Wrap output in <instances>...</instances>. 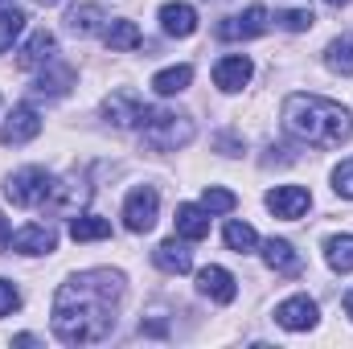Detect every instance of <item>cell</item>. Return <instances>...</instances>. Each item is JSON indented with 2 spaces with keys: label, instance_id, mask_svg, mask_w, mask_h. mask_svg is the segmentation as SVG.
I'll list each match as a JSON object with an SVG mask.
<instances>
[{
  "label": "cell",
  "instance_id": "cell-20",
  "mask_svg": "<svg viewBox=\"0 0 353 349\" xmlns=\"http://www.w3.org/2000/svg\"><path fill=\"white\" fill-rule=\"evenodd\" d=\"M103 46L111 50V54H123V50H136L140 46V29H136V21H111V25H103Z\"/></svg>",
  "mask_w": 353,
  "mask_h": 349
},
{
  "label": "cell",
  "instance_id": "cell-17",
  "mask_svg": "<svg viewBox=\"0 0 353 349\" xmlns=\"http://www.w3.org/2000/svg\"><path fill=\"white\" fill-rule=\"evenodd\" d=\"M176 235L189 243H201L210 235V210L205 206H176Z\"/></svg>",
  "mask_w": 353,
  "mask_h": 349
},
{
  "label": "cell",
  "instance_id": "cell-13",
  "mask_svg": "<svg viewBox=\"0 0 353 349\" xmlns=\"http://www.w3.org/2000/svg\"><path fill=\"white\" fill-rule=\"evenodd\" d=\"M251 74H255V66H251V58H243V54H230V58H222V62L214 66V83H218V90H226V94L243 90L251 83Z\"/></svg>",
  "mask_w": 353,
  "mask_h": 349
},
{
  "label": "cell",
  "instance_id": "cell-7",
  "mask_svg": "<svg viewBox=\"0 0 353 349\" xmlns=\"http://www.w3.org/2000/svg\"><path fill=\"white\" fill-rule=\"evenodd\" d=\"M271 29V12H267L263 4H251V8H243L239 17H226L222 25H218V37L222 41H247V37H259Z\"/></svg>",
  "mask_w": 353,
  "mask_h": 349
},
{
  "label": "cell",
  "instance_id": "cell-18",
  "mask_svg": "<svg viewBox=\"0 0 353 349\" xmlns=\"http://www.w3.org/2000/svg\"><path fill=\"white\" fill-rule=\"evenodd\" d=\"M263 259L275 275H300V255L292 251V243L283 239H267L263 243Z\"/></svg>",
  "mask_w": 353,
  "mask_h": 349
},
{
  "label": "cell",
  "instance_id": "cell-33",
  "mask_svg": "<svg viewBox=\"0 0 353 349\" xmlns=\"http://www.w3.org/2000/svg\"><path fill=\"white\" fill-rule=\"evenodd\" d=\"M8 243H12V230H8V222H4V214H0V251H8Z\"/></svg>",
  "mask_w": 353,
  "mask_h": 349
},
{
  "label": "cell",
  "instance_id": "cell-8",
  "mask_svg": "<svg viewBox=\"0 0 353 349\" xmlns=\"http://www.w3.org/2000/svg\"><path fill=\"white\" fill-rule=\"evenodd\" d=\"M312 206V193L304 189V185H275L271 193H267V210L275 214V218H300L304 210Z\"/></svg>",
  "mask_w": 353,
  "mask_h": 349
},
{
  "label": "cell",
  "instance_id": "cell-15",
  "mask_svg": "<svg viewBox=\"0 0 353 349\" xmlns=\"http://www.w3.org/2000/svg\"><path fill=\"white\" fill-rule=\"evenodd\" d=\"M83 201H87V189H79L74 181H50V193H46L41 206L50 214H74Z\"/></svg>",
  "mask_w": 353,
  "mask_h": 349
},
{
  "label": "cell",
  "instance_id": "cell-1",
  "mask_svg": "<svg viewBox=\"0 0 353 349\" xmlns=\"http://www.w3.org/2000/svg\"><path fill=\"white\" fill-rule=\"evenodd\" d=\"M123 300V275L94 267L83 275H70L54 296V333L66 346H94L111 337L115 312Z\"/></svg>",
  "mask_w": 353,
  "mask_h": 349
},
{
  "label": "cell",
  "instance_id": "cell-28",
  "mask_svg": "<svg viewBox=\"0 0 353 349\" xmlns=\"http://www.w3.org/2000/svg\"><path fill=\"white\" fill-rule=\"evenodd\" d=\"M25 33V12H17V8H4L0 12V54L4 50H12V41Z\"/></svg>",
  "mask_w": 353,
  "mask_h": 349
},
{
  "label": "cell",
  "instance_id": "cell-37",
  "mask_svg": "<svg viewBox=\"0 0 353 349\" xmlns=\"http://www.w3.org/2000/svg\"><path fill=\"white\" fill-rule=\"evenodd\" d=\"M0 4H4V0H0Z\"/></svg>",
  "mask_w": 353,
  "mask_h": 349
},
{
  "label": "cell",
  "instance_id": "cell-34",
  "mask_svg": "<svg viewBox=\"0 0 353 349\" xmlns=\"http://www.w3.org/2000/svg\"><path fill=\"white\" fill-rule=\"evenodd\" d=\"M345 312H350V321H353V288L345 292Z\"/></svg>",
  "mask_w": 353,
  "mask_h": 349
},
{
  "label": "cell",
  "instance_id": "cell-12",
  "mask_svg": "<svg viewBox=\"0 0 353 349\" xmlns=\"http://www.w3.org/2000/svg\"><path fill=\"white\" fill-rule=\"evenodd\" d=\"M275 321H279L283 329H292V333H304V329L316 325V300L292 296V300H283V304L275 308Z\"/></svg>",
  "mask_w": 353,
  "mask_h": 349
},
{
  "label": "cell",
  "instance_id": "cell-10",
  "mask_svg": "<svg viewBox=\"0 0 353 349\" xmlns=\"http://www.w3.org/2000/svg\"><path fill=\"white\" fill-rule=\"evenodd\" d=\"M8 247L21 251V255H50V251L58 247V235H54L50 226H41V222H29V226H21V230L12 235Z\"/></svg>",
  "mask_w": 353,
  "mask_h": 349
},
{
  "label": "cell",
  "instance_id": "cell-6",
  "mask_svg": "<svg viewBox=\"0 0 353 349\" xmlns=\"http://www.w3.org/2000/svg\"><path fill=\"white\" fill-rule=\"evenodd\" d=\"M148 111H152V107H148L136 90H115V94L103 99V115H107L115 128H144Z\"/></svg>",
  "mask_w": 353,
  "mask_h": 349
},
{
  "label": "cell",
  "instance_id": "cell-31",
  "mask_svg": "<svg viewBox=\"0 0 353 349\" xmlns=\"http://www.w3.org/2000/svg\"><path fill=\"white\" fill-rule=\"evenodd\" d=\"M333 189L353 201V161H341V165L333 169Z\"/></svg>",
  "mask_w": 353,
  "mask_h": 349
},
{
  "label": "cell",
  "instance_id": "cell-25",
  "mask_svg": "<svg viewBox=\"0 0 353 349\" xmlns=\"http://www.w3.org/2000/svg\"><path fill=\"white\" fill-rule=\"evenodd\" d=\"M325 255L333 271H353V235H333L325 243Z\"/></svg>",
  "mask_w": 353,
  "mask_h": 349
},
{
  "label": "cell",
  "instance_id": "cell-2",
  "mask_svg": "<svg viewBox=\"0 0 353 349\" xmlns=\"http://www.w3.org/2000/svg\"><path fill=\"white\" fill-rule=\"evenodd\" d=\"M283 128L300 144H312V148H341L353 136L350 111L321 94H292L283 103Z\"/></svg>",
  "mask_w": 353,
  "mask_h": 349
},
{
  "label": "cell",
  "instance_id": "cell-19",
  "mask_svg": "<svg viewBox=\"0 0 353 349\" xmlns=\"http://www.w3.org/2000/svg\"><path fill=\"white\" fill-rule=\"evenodd\" d=\"M152 259H157V267H161V271H169V275H185V271L193 267V255H189V247H185V243H176V239L161 243V247L152 251Z\"/></svg>",
  "mask_w": 353,
  "mask_h": 349
},
{
  "label": "cell",
  "instance_id": "cell-36",
  "mask_svg": "<svg viewBox=\"0 0 353 349\" xmlns=\"http://www.w3.org/2000/svg\"><path fill=\"white\" fill-rule=\"evenodd\" d=\"M41 4H58V0H41Z\"/></svg>",
  "mask_w": 353,
  "mask_h": 349
},
{
  "label": "cell",
  "instance_id": "cell-26",
  "mask_svg": "<svg viewBox=\"0 0 353 349\" xmlns=\"http://www.w3.org/2000/svg\"><path fill=\"white\" fill-rule=\"evenodd\" d=\"M70 83H74V70H70V66H54L50 74L41 70V79H37V87L33 90H37V94H66Z\"/></svg>",
  "mask_w": 353,
  "mask_h": 349
},
{
  "label": "cell",
  "instance_id": "cell-16",
  "mask_svg": "<svg viewBox=\"0 0 353 349\" xmlns=\"http://www.w3.org/2000/svg\"><path fill=\"white\" fill-rule=\"evenodd\" d=\"M161 29H165L169 37H189V33L197 29V8H193V4H181V0L165 4V8H161Z\"/></svg>",
  "mask_w": 353,
  "mask_h": 349
},
{
  "label": "cell",
  "instance_id": "cell-35",
  "mask_svg": "<svg viewBox=\"0 0 353 349\" xmlns=\"http://www.w3.org/2000/svg\"><path fill=\"white\" fill-rule=\"evenodd\" d=\"M325 4H333V8H341V4H350V0H325Z\"/></svg>",
  "mask_w": 353,
  "mask_h": 349
},
{
  "label": "cell",
  "instance_id": "cell-3",
  "mask_svg": "<svg viewBox=\"0 0 353 349\" xmlns=\"http://www.w3.org/2000/svg\"><path fill=\"white\" fill-rule=\"evenodd\" d=\"M144 144L157 148V152H176L193 140V119L181 115V111H148L144 119Z\"/></svg>",
  "mask_w": 353,
  "mask_h": 349
},
{
  "label": "cell",
  "instance_id": "cell-22",
  "mask_svg": "<svg viewBox=\"0 0 353 349\" xmlns=\"http://www.w3.org/2000/svg\"><path fill=\"white\" fill-rule=\"evenodd\" d=\"M70 239H74V243H99V239H111V222L99 218V214H79V218H70Z\"/></svg>",
  "mask_w": 353,
  "mask_h": 349
},
{
  "label": "cell",
  "instance_id": "cell-27",
  "mask_svg": "<svg viewBox=\"0 0 353 349\" xmlns=\"http://www.w3.org/2000/svg\"><path fill=\"white\" fill-rule=\"evenodd\" d=\"M255 243H259V235H255V226H247V222H226V247L230 251H255Z\"/></svg>",
  "mask_w": 353,
  "mask_h": 349
},
{
  "label": "cell",
  "instance_id": "cell-11",
  "mask_svg": "<svg viewBox=\"0 0 353 349\" xmlns=\"http://www.w3.org/2000/svg\"><path fill=\"white\" fill-rule=\"evenodd\" d=\"M197 292L210 296L214 304H230V300L239 296L234 275H230L226 267H201V271H197Z\"/></svg>",
  "mask_w": 353,
  "mask_h": 349
},
{
  "label": "cell",
  "instance_id": "cell-4",
  "mask_svg": "<svg viewBox=\"0 0 353 349\" xmlns=\"http://www.w3.org/2000/svg\"><path fill=\"white\" fill-rule=\"evenodd\" d=\"M157 214H161L157 189H152V185H136V189L128 193V201H123V226H128L132 235H148V230L157 226Z\"/></svg>",
  "mask_w": 353,
  "mask_h": 349
},
{
  "label": "cell",
  "instance_id": "cell-23",
  "mask_svg": "<svg viewBox=\"0 0 353 349\" xmlns=\"http://www.w3.org/2000/svg\"><path fill=\"white\" fill-rule=\"evenodd\" d=\"M325 66H329L333 74H353V33L337 37V41H329V50H325Z\"/></svg>",
  "mask_w": 353,
  "mask_h": 349
},
{
  "label": "cell",
  "instance_id": "cell-5",
  "mask_svg": "<svg viewBox=\"0 0 353 349\" xmlns=\"http://www.w3.org/2000/svg\"><path fill=\"white\" fill-rule=\"evenodd\" d=\"M46 193H50V173L37 169V165L17 169V173L8 177V185H4V197H8L12 206H41Z\"/></svg>",
  "mask_w": 353,
  "mask_h": 349
},
{
  "label": "cell",
  "instance_id": "cell-32",
  "mask_svg": "<svg viewBox=\"0 0 353 349\" xmlns=\"http://www.w3.org/2000/svg\"><path fill=\"white\" fill-rule=\"evenodd\" d=\"M21 308V292L8 283V279H0V317H8V312H17Z\"/></svg>",
  "mask_w": 353,
  "mask_h": 349
},
{
  "label": "cell",
  "instance_id": "cell-24",
  "mask_svg": "<svg viewBox=\"0 0 353 349\" xmlns=\"http://www.w3.org/2000/svg\"><path fill=\"white\" fill-rule=\"evenodd\" d=\"M189 83H193V66H169L152 79V90L157 94H181Z\"/></svg>",
  "mask_w": 353,
  "mask_h": 349
},
{
  "label": "cell",
  "instance_id": "cell-30",
  "mask_svg": "<svg viewBox=\"0 0 353 349\" xmlns=\"http://www.w3.org/2000/svg\"><path fill=\"white\" fill-rule=\"evenodd\" d=\"M312 8H292V12H279V25L288 29V33H304V29H312Z\"/></svg>",
  "mask_w": 353,
  "mask_h": 349
},
{
  "label": "cell",
  "instance_id": "cell-21",
  "mask_svg": "<svg viewBox=\"0 0 353 349\" xmlns=\"http://www.w3.org/2000/svg\"><path fill=\"white\" fill-rule=\"evenodd\" d=\"M103 21H107V12H103L99 4H74V8L66 12V29H70L74 37H87L94 29H103Z\"/></svg>",
  "mask_w": 353,
  "mask_h": 349
},
{
  "label": "cell",
  "instance_id": "cell-9",
  "mask_svg": "<svg viewBox=\"0 0 353 349\" xmlns=\"http://www.w3.org/2000/svg\"><path fill=\"white\" fill-rule=\"evenodd\" d=\"M37 132H41V115H37V107L21 103V107H12V115L4 119L0 140H4V144H29Z\"/></svg>",
  "mask_w": 353,
  "mask_h": 349
},
{
  "label": "cell",
  "instance_id": "cell-14",
  "mask_svg": "<svg viewBox=\"0 0 353 349\" xmlns=\"http://www.w3.org/2000/svg\"><path fill=\"white\" fill-rule=\"evenodd\" d=\"M54 50H58L54 33H50V29H37V33L21 46L17 66H21V70H37V66H46V62H54Z\"/></svg>",
  "mask_w": 353,
  "mask_h": 349
},
{
  "label": "cell",
  "instance_id": "cell-29",
  "mask_svg": "<svg viewBox=\"0 0 353 349\" xmlns=\"http://www.w3.org/2000/svg\"><path fill=\"white\" fill-rule=\"evenodd\" d=\"M201 206H205L210 214H230V210L239 206V197H234L230 189H218V185H210V189L201 193Z\"/></svg>",
  "mask_w": 353,
  "mask_h": 349
}]
</instances>
